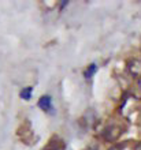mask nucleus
<instances>
[{
	"label": "nucleus",
	"mask_w": 141,
	"mask_h": 150,
	"mask_svg": "<svg viewBox=\"0 0 141 150\" xmlns=\"http://www.w3.org/2000/svg\"><path fill=\"white\" fill-rule=\"evenodd\" d=\"M122 134L121 128L118 126H108L106 130L103 131V139H106L107 142H114L119 138V135Z\"/></svg>",
	"instance_id": "f257e3e1"
},
{
	"label": "nucleus",
	"mask_w": 141,
	"mask_h": 150,
	"mask_svg": "<svg viewBox=\"0 0 141 150\" xmlns=\"http://www.w3.org/2000/svg\"><path fill=\"white\" fill-rule=\"evenodd\" d=\"M64 149V142L63 139H60L59 137H52L49 141H48L47 146L44 147V150H63Z\"/></svg>",
	"instance_id": "f03ea898"
},
{
	"label": "nucleus",
	"mask_w": 141,
	"mask_h": 150,
	"mask_svg": "<svg viewBox=\"0 0 141 150\" xmlns=\"http://www.w3.org/2000/svg\"><path fill=\"white\" fill-rule=\"evenodd\" d=\"M40 109H43L44 112H51L52 109V98L51 96H41L39 100V103H37Z\"/></svg>",
	"instance_id": "7ed1b4c3"
},
{
	"label": "nucleus",
	"mask_w": 141,
	"mask_h": 150,
	"mask_svg": "<svg viewBox=\"0 0 141 150\" xmlns=\"http://www.w3.org/2000/svg\"><path fill=\"white\" fill-rule=\"evenodd\" d=\"M127 68L132 75L137 76L138 74H141V62L140 60H130L127 64Z\"/></svg>",
	"instance_id": "20e7f679"
},
{
	"label": "nucleus",
	"mask_w": 141,
	"mask_h": 150,
	"mask_svg": "<svg viewBox=\"0 0 141 150\" xmlns=\"http://www.w3.org/2000/svg\"><path fill=\"white\" fill-rule=\"evenodd\" d=\"M96 71H97V66H96L94 63H92L84 70V76H85L86 79H90L94 74H96Z\"/></svg>",
	"instance_id": "39448f33"
},
{
	"label": "nucleus",
	"mask_w": 141,
	"mask_h": 150,
	"mask_svg": "<svg viewBox=\"0 0 141 150\" xmlns=\"http://www.w3.org/2000/svg\"><path fill=\"white\" fill-rule=\"evenodd\" d=\"M31 94H33V87H25V89H22L21 90V93H19V96H21V98L22 100H25V101H28V100H30L31 98Z\"/></svg>",
	"instance_id": "423d86ee"
},
{
	"label": "nucleus",
	"mask_w": 141,
	"mask_h": 150,
	"mask_svg": "<svg viewBox=\"0 0 141 150\" xmlns=\"http://www.w3.org/2000/svg\"><path fill=\"white\" fill-rule=\"evenodd\" d=\"M67 4H69V1H63V3H62V4H60V11H63V8L66 7Z\"/></svg>",
	"instance_id": "0eeeda50"
},
{
	"label": "nucleus",
	"mask_w": 141,
	"mask_h": 150,
	"mask_svg": "<svg viewBox=\"0 0 141 150\" xmlns=\"http://www.w3.org/2000/svg\"><path fill=\"white\" fill-rule=\"evenodd\" d=\"M85 150H97V147H96V146H90V147H88V149H85Z\"/></svg>",
	"instance_id": "6e6552de"
},
{
	"label": "nucleus",
	"mask_w": 141,
	"mask_h": 150,
	"mask_svg": "<svg viewBox=\"0 0 141 150\" xmlns=\"http://www.w3.org/2000/svg\"><path fill=\"white\" fill-rule=\"evenodd\" d=\"M110 150H121V146H114V147H111Z\"/></svg>",
	"instance_id": "1a4fd4ad"
}]
</instances>
